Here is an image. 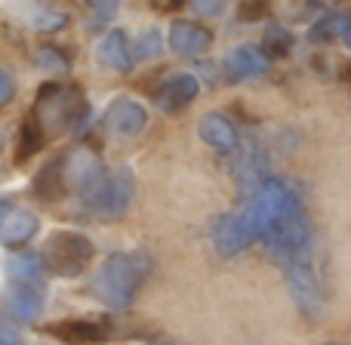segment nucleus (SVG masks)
Wrapping results in <instances>:
<instances>
[{"label": "nucleus", "mask_w": 351, "mask_h": 345, "mask_svg": "<svg viewBox=\"0 0 351 345\" xmlns=\"http://www.w3.org/2000/svg\"><path fill=\"white\" fill-rule=\"evenodd\" d=\"M194 10L200 16H219L222 12V0H194Z\"/></svg>", "instance_id": "obj_27"}, {"label": "nucleus", "mask_w": 351, "mask_h": 345, "mask_svg": "<svg viewBox=\"0 0 351 345\" xmlns=\"http://www.w3.org/2000/svg\"><path fill=\"white\" fill-rule=\"evenodd\" d=\"M197 93H200V80L194 78V74L170 71L158 86H154V102H158L160 111H170V115H176V111L188 108V105L197 99Z\"/></svg>", "instance_id": "obj_8"}, {"label": "nucleus", "mask_w": 351, "mask_h": 345, "mask_svg": "<svg viewBox=\"0 0 351 345\" xmlns=\"http://www.w3.org/2000/svg\"><path fill=\"white\" fill-rule=\"evenodd\" d=\"M197 136L210 148H216V152H234L237 148V127L228 115H222V111H210V115L200 117Z\"/></svg>", "instance_id": "obj_15"}, {"label": "nucleus", "mask_w": 351, "mask_h": 345, "mask_svg": "<svg viewBox=\"0 0 351 345\" xmlns=\"http://www.w3.org/2000/svg\"><path fill=\"white\" fill-rule=\"evenodd\" d=\"M287 281H290V293H293V299H296L299 311L315 318L324 305V296H321V284H317L315 272H311V262L287 265Z\"/></svg>", "instance_id": "obj_12"}, {"label": "nucleus", "mask_w": 351, "mask_h": 345, "mask_svg": "<svg viewBox=\"0 0 351 345\" xmlns=\"http://www.w3.org/2000/svg\"><path fill=\"white\" fill-rule=\"evenodd\" d=\"M293 49V34L284 25H268L262 34V53L265 56H287Z\"/></svg>", "instance_id": "obj_21"}, {"label": "nucleus", "mask_w": 351, "mask_h": 345, "mask_svg": "<svg viewBox=\"0 0 351 345\" xmlns=\"http://www.w3.org/2000/svg\"><path fill=\"white\" fill-rule=\"evenodd\" d=\"M152 274V256L142 250H121V253L105 256V262L93 274V293L102 299L108 309H130L139 296L142 284Z\"/></svg>", "instance_id": "obj_2"}, {"label": "nucleus", "mask_w": 351, "mask_h": 345, "mask_svg": "<svg viewBox=\"0 0 351 345\" xmlns=\"http://www.w3.org/2000/svg\"><path fill=\"white\" fill-rule=\"evenodd\" d=\"M311 3H321V6H330V3H336V0H311Z\"/></svg>", "instance_id": "obj_29"}, {"label": "nucleus", "mask_w": 351, "mask_h": 345, "mask_svg": "<svg viewBox=\"0 0 351 345\" xmlns=\"http://www.w3.org/2000/svg\"><path fill=\"white\" fill-rule=\"evenodd\" d=\"M324 345H339V342H324Z\"/></svg>", "instance_id": "obj_30"}, {"label": "nucleus", "mask_w": 351, "mask_h": 345, "mask_svg": "<svg viewBox=\"0 0 351 345\" xmlns=\"http://www.w3.org/2000/svg\"><path fill=\"white\" fill-rule=\"evenodd\" d=\"M241 213H243V219H247L250 231H253V241H265L278 225H284L287 219L299 216V213H305V210H302V194H299V188L293 185V182L271 176V179H265L256 188V194L250 198V204L243 206Z\"/></svg>", "instance_id": "obj_4"}, {"label": "nucleus", "mask_w": 351, "mask_h": 345, "mask_svg": "<svg viewBox=\"0 0 351 345\" xmlns=\"http://www.w3.org/2000/svg\"><path fill=\"white\" fill-rule=\"evenodd\" d=\"M213 47V31L197 22H173L170 25V49L179 56H200Z\"/></svg>", "instance_id": "obj_16"}, {"label": "nucleus", "mask_w": 351, "mask_h": 345, "mask_svg": "<svg viewBox=\"0 0 351 345\" xmlns=\"http://www.w3.org/2000/svg\"><path fill=\"white\" fill-rule=\"evenodd\" d=\"M12 96H16V80L6 68H0V105H6Z\"/></svg>", "instance_id": "obj_25"}, {"label": "nucleus", "mask_w": 351, "mask_h": 345, "mask_svg": "<svg viewBox=\"0 0 351 345\" xmlns=\"http://www.w3.org/2000/svg\"><path fill=\"white\" fill-rule=\"evenodd\" d=\"M225 68V78L228 80H253L262 78V74L271 71V56L262 53V47H253V43H241L234 47L222 62Z\"/></svg>", "instance_id": "obj_10"}, {"label": "nucleus", "mask_w": 351, "mask_h": 345, "mask_svg": "<svg viewBox=\"0 0 351 345\" xmlns=\"http://www.w3.org/2000/svg\"><path fill=\"white\" fill-rule=\"evenodd\" d=\"M6 274L12 281H34V284H43V265L37 256H16L6 265Z\"/></svg>", "instance_id": "obj_20"}, {"label": "nucleus", "mask_w": 351, "mask_h": 345, "mask_svg": "<svg viewBox=\"0 0 351 345\" xmlns=\"http://www.w3.org/2000/svg\"><path fill=\"white\" fill-rule=\"evenodd\" d=\"M93 256H96V243L74 228H59L47 237L40 253V265L56 278H77L90 268Z\"/></svg>", "instance_id": "obj_6"}, {"label": "nucleus", "mask_w": 351, "mask_h": 345, "mask_svg": "<svg viewBox=\"0 0 351 345\" xmlns=\"http://www.w3.org/2000/svg\"><path fill=\"white\" fill-rule=\"evenodd\" d=\"M37 62H40V65H47L49 71H65V68H68V62L62 59L53 47H37Z\"/></svg>", "instance_id": "obj_23"}, {"label": "nucleus", "mask_w": 351, "mask_h": 345, "mask_svg": "<svg viewBox=\"0 0 351 345\" xmlns=\"http://www.w3.org/2000/svg\"><path fill=\"white\" fill-rule=\"evenodd\" d=\"M47 333L68 345H99L111 336V324L102 318H71L62 324H49Z\"/></svg>", "instance_id": "obj_11"}, {"label": "nucleus", "mask_w": 351, "mask_h": 345, "mask_svg": "<svg viewBox=\"0 0 351 345\" xmlns=\"http://www.w3.org/2000/svg\"><path fill=\"white\" fill-rule=\"evenodd\" d=\"M154 12H176L185 6V0H148Z\"/></svg>", "instance_id": "obj_28"}, {"label": "nucleus", "mask_w": 351, "mask_h": 345, "mask_svg": "<svg viewBox=\"0 0 351 345\" xmlns=\"http://www.w3.org/2000/svg\"><path fill=\"white\" fill-rule=\"evenodd\" d=\"M213 243H216V250L222 256H237L253 243V231H250V225H247V219H243L241 210L219 219L216 228H213Z\"/></svg>", "instance_id": "obj_14"}, {"label": "nucleus", "mask_w": 351, "mask_h": 345, "mask_svg": "<svg viewBox=\"0 0 351 345\" xmlns=\"http://www.w3.org/2000/svg\"><path fill=\"white\" fill-rule=\"evenodd\" d=\"M348 12H330V16H324V19H317L315 22V28L308 31V37L311 40H317V43H330V40H348Z\"/></svg>", "instance_id": "obj_19"}, {"label": "nucleus", "mask_w": 351, "mask_h": 345, "mask_svg": "<svg viewBox=\"0 0 351 345\" xmlns=\"http://www.w3.org/2000/svg\"><path fill=\"white\" fill-rule=\"evenodd\" d=\"M22 25L31 31H59L68 25V12L53 10V6H47V3H25Z\"/></svg>", "instance_id": "obj_18"}, {"label": "nucleus", "mask_w": 351, "mask_h": 345, "mask_svg": "<svg viewBox=\"0 0 351 345\" xmlns=\"http://www.w3.org/2000/svg\"><path fill=\"white\" fill-rule=\"evenodd\" d=\"M40 222L19 200H0V243L3 247H25L37 235Z\"/></svg>", "instance_id": "obj_7"}, {"label": "nucleus", "mask_w": 351, "mask_h": 345, "mask_svg": "<svg viewBox=\"0 0 351 345\" xmlns=\"http://www.w3.org/2000/svg\"><path fill=\"white\" fill-rule=\"evenodd\" d=\"M105 173V160L93 148H71V152L53 158L34 179V191L40 200L53 204L65 194H86L90 185Z\"/></svg>", "instance_id": "obj_3"}, {"label": "nucleus", "mask_w": 351, "mask_h": 345, "mask_svg": "<svg viewBox=\"0 0 351 345\" xmlns=\"http://www.w3.org/2000/svg\"><path fill=\"white\" fill-rule=\"evenodd\" d=\"M133 191H136V176L130 167H117V170L105 167V173L93 182L90 191L80 194V200H84V210L93 213L96 219L117 222V219L127 216L130 204H133Z\"/></svg>", "instance_id": "obj_5"}, {"label": "nucleus", "mask_w": 351, "mask_h": 345, "mask_svg": "<svg viewBox=\"0 0 351 345\" xmlns=\"http://www.w3.org/2000/svg\"><path fill=\"white\" fill-rule=\"evenodd\" d=\"M268 12L265 0H256V3H243L241 6V19H262Z\"/></svg>", "instance_id": "obj_26"}, {"label": "nucleus", "mask_w": 351, "mask_h": 345, "mask_svg": "<svg viewBox=\"0 0 351 345\" xmlns=\"http://www.w3.org/2000/svg\"><path fill=\"white\" fill-rule=\"evenodd\" d=\"M86 115V99L84 90L77 84H43L37 90V99L31 105V111L25 115L22 130H19L16 142V160L25 164L31 154H37L47 142L65 136L68 130H74Z\"/></svg>", "instance_id": "obj_1"}, {"label": "nucleus", "mask_w": 351, "mask_h": 345, "mask_svg": "<svg viewBox=\"0 0 351 345\" xmlns=\"http://www.w3.org/2000/svg\"><path fill=\"white\" fill-rule=\"evenodd\" d=\"M96 59L102 62L105 68H114V71H130V65H133V49H130L127 34H123L121 28H111L108 34L99 40Z\"/></svg>", "instance_id": "obj_17"}, {"label": "nucleus", "mask_w": 351, "mask_h": 345, "mask_svg": "<svg viewBox=\"0 0 351 345\" xmlns=\"http://www.w3.org/2000/svg\"><path fill=\"white\" fill-rule=\"evenodd\" d=\"M136 53H133V59H154V56L160 53V34L154 28H148L145 34L136 40Z\"/></svg>", "instance_id": "obj_22"}, {"label": "nucleus", "mask_w": 351, "mask_h": 345, "mask_svg": "<svg viewBox=\"0 0 351 345\" xmlns=\"http://www.w3.org/2000/svg\"><path fill=\"white\" fill-rule=\"evenodd\" d=\"M105 127L114 136H121V139H136V136H142L148 127V111L142 108L136 99L117 96L114 102L105 108Z\"/></svg>", "instance_id": "obj_9"}, {"label": "nucleus", "mask_w": 351, "mask_h": 345, "mask_svg": "<svg viewBox=\"0 0 351 345\" xmlns=\"http://www.w3.org/2000/svg\"><path fill=\"white\" fill-rule=\"evenodd\" d=\"M3 299H6V309L12 311V318H19V321H37L43 311V284L10 278Z\"/></svg>", "instance_id": "obj_13"}, {"label": "nucleus", "mask_w": 351, "mask_h": 345, "mask_svg": "<svg viewBox=\"0 0 351 345\" xmlns=\"http://www.w3.org/2000/svg\"><path fill=\"white\" fill-rule=\"evenodd\" d=\"M86 6H90L99 19H111L117 12V6H121V0H86Z\"/></svg>", "instance_id": "obj_24"}]
</instances>
